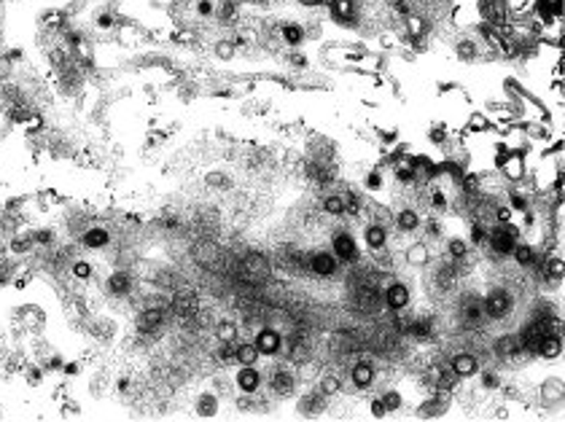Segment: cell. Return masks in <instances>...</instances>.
<instances>
[{
  "label": "cell",
  "mask_w": 565,
  "mask_h": 422,
  "mask_svg": "<svg viewBox=\"0 0 565 422\" xmlns=\"http://www.w3.org/2000/svg\"><path fill=\"white\" fill-rule=\"evenodd\" d=\"M512 204H515L517 210H525V199L519 197V194H512Z\"/></svg>",
  "instance_id": "obj_35"
},
{
  "label": "cell",
  "mask_w": 565,
  "mask_h": 422,
  "mask_svg": "<svg viewBox=\"0 0 565 422\" xmlns=\"http://www.w3.org/2000/svg\"><path fill=\"white\" fill-rule=\"evenodd\" d=\"M382 403H385V409H396V406H398V403H401V401H398V396H396V393H391V396L385 398V401H382Z\"/></svg>",
  "instance_id": "obj_34"
},
{
  "label": "cell",
  "mask_w": 565,
  "mask_h": 422,
  "mask_svg": "<svg viewBox=\"0 0 565 422\" xmlns=\"http://www.w3.org/2000/svg\"><path fill=\"white\" fill-rule=\"evenodd\" d=\"M452 372L458 374V376H468V374L476 372V361L471 355H458L455 363H452Z\"/></svg>",
  "instance_id": "obj_8"
},
{
  "label": "cell",
  "mask_w": 565,
  "mask_h": 422,
  "mask_svg": "<svg viewBox=\"0 0 565 422\" xmlns=\"http://www.w3.org/2000/svg\"><path fill=\"white\" fill-rule=\"evenodd\" d=\"M506 175H509V178H519V175H522V159H509Z\"/></svg>",
  "instance_id": "obj_26"
},
{
  "label": "cell",
  "mask_w": 565,
  "mask_h": 422,
  "mask_svg": "<svg viewBox=\"0 0 565 422\" xmlns=\"http://www.w3.org/2000/svg\"><path fill=\"white\" fill-rule=\"evenodd\" d=\"M539 11L546 19L560 17V0H539Z\"/></svg>",
  "instance_id": "obj_17"
},
{
  "label": "cell",
  "mask_w": 565,
  "mask_h": 422,
  "mask_svg": "<svg viewBox=\"0 0 565 422\" xmlns=\"http://www.w3.org/2000/svg\"><path fill=\"white\" fill-rule=\"evenodd\" d=\"M474 186H476V180H474V178H466V189H468V191H471Z\"/></svg>",
  "instance_id": "obj_44"
},
{
  "label": "cell",
  "mask_w": 565,
  "mask_h": 422,
  "mask_svg": "<svg viewBox=\"0 0 565 422\" xmlns=\"http://www.w3.org/2000/svg\"><path fill=\"white\" fill-rule=\"evenodd\" d=\"M272 387H275L277 393H288V390L294 387V379H291L288 374H277V376L272 379Z\"/></svg>",
  "instance_id": "obj_20"
},
{
  "label": "cell",
  "mask_w": 565,
  "mask_h": 422,
  "mask_svg": "<svg viewBox=\"0 0 565 422\" xmlns=\"http://www.w3.org/2000/svg\"><path fill=\"white\" fill-rule=\"evenodd\" d=\"M326 210H328V213H342V210H344V199L342 197L326 199Z\"/></svg>",
  "instance_id": "obj_25"
},
{
  "label": "cell",
  "mask_w": 565,
  "mask_h": 422,
  "mask_svg": "<svg viewBox=\"0 0 565 422\" xmlns=\"http://www.w3.org/2000/svg\"><path fill=\"white\" fill-rule=\"evenodd\" d=\"M337 387H340L337 379H326V382H323V393H337Z\"/></svg>",
  "instance_id": "obj_31"
},
{
  "label": "cell",
  "mask_w": 565,
  "mask_h": 422,
  "mask_svg": "<svg viewBox=\"0 0 565 422\" xmlns=\"http://www.w3.org/2000/svg\"><path fill=\"white\" fill-rule=\"evenodd\" d=\"M407 331H409V334H415V336H420V339H423V336H428V334H431V323H425V320H418V323L407 325Z\"/></svg>",
  "instance_id": "obj_22"
},
{
  "label": "cell",
  "mask_w": 565,
  "mask_h": 422,
  "mask_svg": "<svg viewBox=\"0 0 565 422\" xmlns=\"http://www.w3.org/2000/svg\"><path fill=\"white\" fill-rule=\"evenodd\" d=\"M371 412H374V417H382L388 409H385V403L382 401H374V406H371Z\"/></svg>",
  "instance_id": "obj_33"
},
{
  "label": "cell",
  "mask_w": 565,
  "mask_h": 422,
  "mask_svg": "<svg viewBox=\"0 0 565 422\" xmlns=\"http://www.w3.org/2000/svg\"><path fill=\"white\" fill-rule=\"evenodd\" d=\"M108 288H111L113 294H119V296H122V294H127V291H129V277H127V274H113V277H111V285H108Z\"/></svg>",
  "instance_id": "obj_18"
},
{
  "label": "cell",
  "mask_w": 565,
  "mask_h": 422,
  "mask_svg": "<svg viewBox=\"0 0 565 422\" xmlns=\"http://www.w3.org/2000/svg\"><path fill=\"white\" fill-rule=\"evenodd\" d=\"M334 253H337V258H342V261H355L358 250H355L353 237H350V234H337V237H334Z\"/></svg>",
  "instance_id": "obj_2"
},
{
  "label": "cell",
  "mask_w": 565,
  "mask_h": 422,
  "mask_svg": "<svg viewBox=\"0 0 565 422\" xmlns=\"http://www.w3.org/2000/svg\"><path fill=\"white\" fill-rule=\"evenodd\" d=\"M162 323V309H148L146 315L140 318V328L146 331V328H154V325Z\"/></svg>",
  "instance_id": "obj_21"
},
{
  "label": "cell",
  "mask_w": 565,
  "mask_h": 422,
  "mask_svg": "<svg viewBox=\"0 0 565 422\" xmlns=\"http://www.w3.org/2000/svg\"><path fill=\"white\" fill-rule=\"evenodd\" d=\"M509 309H512V301L503 291H492L488 296V312L492 318H503V315H509Z\"/></svg>",
  "instance_id": "obj_1"
},
{
  "label": "cell",
  "mask_w": 565,
  "mask_h": 422,
  "mask_svg": "<svg viewBox=\"0 0 565 422\" xmlns=\"http://www.w3.org/2000/svg\"><path fill=\"white\" fill-rule=\"evenodd\" d=\"M105 242H108V231L105 229H92V231L84 234V245H89V248H102Z\"/></svg>",
  "instance_id": "obj_12"
},
{
  "label": "cell",
  "mask_w": 565,
  "mask_h": 422,
  "mask_svg": "<svg viewBox=\"0 0 565 422\" xmlns=\"http://www.w3.org/2000/svg\"><path fill=\"white\" fill-rule=\"evenodd\" d=\"M398 226H401L404 231H412V229L418 226V213H415V210H404V213L398 215Z\"/></svg>",
  "instance_id": "obj_19"
},
{
  "label": "cell",
  "mask_w": 565,
  "mask_h": 422,
  "mask_svg": "<svg viewBox=\"0 0 565 422\" xmlns=\"http://www.w3.org/2000/svg\"><path fill=\"white\" fill-rule=\"evenodd\" d=\"M546 269H549V277H557V280L563 277V264H560V258H549V267H546Z\"/></svg>",
  "instance_id": "obj_28"
},
{
  "label": "cell",
  "mask_w": 565,
  "mask_h": 422,
  "mask_svg": "<svg viewBox=\"0 0 565 422\" xmlns=\"http://www.w3.org/2000/svg\"><path fill=\"white\" fill-rule=\"evenodd\" d=\"M474 242H482V229L479 226H474Z\"/></svg>",
  "instance_id": "obj_40"
},
{
  "label": "cell",
  "mask_w": 565,
  "mask_h": 422,
  "mask_svg": "<svg viewBox=\"0 0 565 422\" xmlns=\"http://www.w3.org/2000/svg\"><path fill=\"white\" fill-rule=\"evenodd\" d=\"M313 269L318 274H323V277H328V274L337 272V261H334V256H328V253H318V256H313Z\"/></svg>",
  "instance_id": "obj_4"
},
{
  "label": "cell",
  "mask_w": 565,
  "mask_h": 422,
  "mask_svg": "<svg viewBox=\"0 0 565 422\" xmlns=\"http://www.w3.org/2000/svg\"><path fill=\"white\" fill-rule=\"evenodd\" d=\"M89 272H92V269H89L86 264H78V267H75V274H78V277H89Z\"/></svg>",
  "instance_id": "obj_36"
},
{
  "label": "cell",
  "mask_w": 565,
  "mask_h": 422,
  "mask_svg": "<svg viewBox=\"0 0 565 422\" xmlns=\"http://www.w3.org/2000/svg\"><path fill=\"white\" fill-rule=\"evenodd\" d=\"M113 25V19L111 17H100V27H111Z\"/></svg>",
  "instance_id": "obj_41"
},
{
  "label": "cell",
  "mask_w": 565,
  "mask_h": 422,
  "mask_svg": "<svg viewBox=\"0 0 565 422\" xmlns=\"http://www.w3.org/2000/svg\"><path fill=\"white\" fill-rule=\"evenodd\" d=\"M369 189H380V178H377V173L369 178Z\"/></svg>",
  "instance_id": "obj_39"
},
{
  "label": "cell",
  "mask_w": 565,
  "mask_h": 422,
  "mask_svg": "<svg viewBox=\"0 0 565 422\" xmlns=\"http://www.w3.org/2000/svg\"><path fill=\"white\" fill-rule=\"evenodd\" d=\"M388 304H391L393 309H404V307L409 304V291H407L404 285H393V288L388 291Z\"/></svg>",
  "instance_id": "obj_7"
},
{
  "label": "cell",
  "mask_w": 565,
  "mask_h": 422,
  "mask_svg": "<svg viewBox=\"0 0 565 422\" xmlns=\"http://www.w3.org/2000/svg\"><path fill=\"white\" fill-rule=\"evenodd\" d=\"M450 253H452V256H458V258H461V256H463V253H466V245H463V242H458V240H452V242H450Z\"/></svg>",
  "instance_id": "obj_30"
},
{
  "label": "cell",
  "mask_w": 565,
  "mask_h": 422,
  "mask_svg": "<svg viewBox=\"0 0 565 422\" xmlns=\"http://www.w3.org/2000/svg\"><path fill=\"white\" fill-rule=\"evenodd\" d=\"M434 204H436V207H444V197H442V194H436V197H434Z\"/></svg>",
  "instance_id": "obj_42"
},
{
  "label": "cell",
  "mask_w": 565,
  "mask_h": 422,
  "mask_svg": "<svg viewBox=\"0 0 565 422\" xmlns=\"http://www.w3.org/2000/svg\"><path fill=\"white\" fill-rule=\"evenodd\" d=\"M371 376H374V372H371L369 363H358V366L353 369V379H355L358 387H367L369 382H371Z\"/></svg>",
  "instance_id": "obj_13"
},
{
  "label": "cell",
  "mask_w": 565,
  "mask_h": 422,
  "mask_svg": "<svg viewBox=\"0 0 565 422\" xmlns=\"http://www.w3.org/2000/svg\"><path fill=\"white\" fill-rule=\"evenodd\" d=\"M175 309L180 315H194L197 312V298L194 296H178L175 298Z\"/></svg>",
  "instance_id": "obj_15"
},
{
  "label": "cell",
  "mask_w": 565,
  "mask_h": 422,
  "mask_svg": "<svg viewBox=\"0 0 565 422\" xmlns=\"http://www.w3.org/2000/svg\"><path fill=\"white\" fill-rule=\"evenodd\" d=\"M234 358H237L243 366H253V363H256V358H259V349L253 347V345H243V347L234 349Z\"/></svg>",
  "instance_id": "obj_11"
},
{
  "label": "cell",
  "mask_w": 565,
  "mask_h": 422,
  "mask_svg": "<svg viewBox=\"0 0 565 422\" xmlns=\"http://www.w3.org/2000/svg\"><path fill=\"white\" fill-rule=\"evenodd\" d=\"M367 242L369 248H382L385 245V229L382 226H371L367 231Z\"/></svg>",
  "instance_id": "obj_16"
},
{
  "label": "cell",
  "mask_w": 565,
  "mask_h": 422,
  "mask_svg": "<svg viewBox=\"0 0 565 422\" xmlns=\"http://www.w3.org/2000/svg\"><path fill=\"white\" fill-rule=\"evenodd\" d=\"M283 35H286L288 44H299V41H302V30H299V27H286Z\"/></svg>",
  "instance_id": "obj_29"
},
{
  "label": "cell",
  "mask_w": 565,
  "mask_h": 422,
  "mask_svg": "<svg viewBox=\"0 0 565 422\" xmlns=\"http://www.w3.org/2000/svg\"><path fill=\"white\" fill-rule=\"evenodd\" d=\"M232 336H234V325H232V323H223V328H221V339H226V342H229Z\"/></svg>",
  "instance_id": "obj_32"
},
{
  "label": "cell",
  "mask_w": 565,
  "mask_h": 422,
  "mask_svg": "<svg viewBox=\"0 0 565 422\" xmlns=\"http://www.w3.org/2000/svg\"><path fill=\"white\" fill-rule=\"evenodd\" d=\"M237 385H240L246 393H253V390L259 387V374L253 372V369H243V372L237 374Z\"/></svg>",
  "instance_id": "obj_10"
},
{
  "label": "cell",
  "mask_w": 565,
  "mask_h": 422,
  "mask_svg": "<svg viewBox=\"0 0 565 422\" xmlns=\"http://www.w3.org/2000/svg\"><path fill=\"white\" fill-rule=\"evenodd\" d=\"M199 11H202V14H210V3H207V0H205V3H202V6H199Z\"/></svg>",
  "instance_id": "obj_43"
},
{
  "label": "cell",
  "mask_w": 565,
  "mask_h": 422,
  "mask_svg": "<svg viewBox=\"0 0 565 422\" xmlns=\"http://www.w3.org/2000/svg\"><path fill=\"white\" fill-rule=\"evenodd\" d=\"M509 8H515V11L525 8V0H509Z\"/></svg>",
  "instance_id": "obj_38"
},
{
  "label": "cell",
  "mask_w": 565,
  "mask_h": 422,
  "mask_svg": "<svg viewBox=\"0 0 565 422\" xmlns=\"http://www.w3.org/2000/svg\"><path fill=\"white\" fill-rule=\"evenodd\" d=\"M302 3H307V6H315V3H320V0H302Z\"/></svg>",
  "instance_id": "obj_45"
},
{
  "label": "cell",
  "mask_w": 565,
  "mask_h": 422,
  "mask_svg": "<svg viewBox=\"0 0 565 422\" xmlns=\"http://www.w3.org/2000/svg\"><path fill=\"white\" fill-rule=\"evenodd\" d=\"M539 352L541 355H546V358H557V355L563 352V345H560L557 336H544L539 345Z\"/></svg>",
  "instance_id": "obj_9"
},
{
  "label": "cell",
  "mask_w": 565,
  "mask_h": 422,
  "mask_svg": "<svg viewBox=\"0 0 565 422\" xmlns=\"http://www.w3.org/2000/svg\"><path fill=\"white\" fill-rule=\"evenodd\" d=\"M199 414H205V417L216 414V401L210 396H202V401H199Z\"/></svg>",
  "instance_id": "obj_24"
},
{
  "label": "cell",
  "mask_w": 565,
  "mask_h": 422,
  "mask_svg": "<svg viewBox=\"0 0 565 422\" xmlns=\"http://www.w3.org/2000/svg\"><path fill=\"white\" fill-rule=\"evenodd\" d=\"M492 248L498 250V253H512V250H515V231H512V229L495 231V234H492Z\"/></svg>",
  "instance_id": "obj_3"
},
{
  "label": "cell",
  "mask_w": 565,
  "mask_h": 422,
  "mask_svg": "<svg viewBox=\"0 0 565 422\" xmlns=\"http://www.w3.org/2000/svg\"><path fill=\"white\" fill-rule=\"evenodd\" d=\"M277 347H280V336H277L275 331H261V334H259V339H256V349H259V352H267V355H270V352H275Z\"/></svg>",
  "instance_id": "obj_6"
},
{
  "label": "cell",
  "mask_w": 565,
  "mask_h": 422,
  "mask_svg": "<svg viewBox=\"0 0 565 422\" xmlns=\"http://www.w3.org/2000/svg\"><path fill=\"white\" fill-rule=\"evenodd\" d=\"M334 17L342 22H353V3L350 0H334Z\"/></svg>",
  "instance_id": "obj_14"
},
{
  "label": "cell",
  "mask_w": 565,
  "mask_h": 422,
  "mask_svg": "<svg viewBox=\"0 0 565 422\" xmlns=\"http://www.w3.org/2000/svg\"><path fill=\"white\" fill-rule=\"evenodd\" d=\"M515 349H517V339H515V336H503V339L498 342V352H501V355H512Z\"/></svg>",
  "instance_id": "obj_23"
},
{
  "label": "cell",
  "mask_w": 565,
  "mask_h": 422,
  "mask_svg": "<svg viewBox=\"0 0 565 422\" xmlns=\"http://www.w3.org/2000/svg\"><path fill=\"white\" fill-rule=\"evenodd\" d=\"M482 14L492 25H501L503 22V0H482Z\"/></svg>",
  "instance_id": "obj_5"
},
{
  "label": "cell",
  "mask_w": 565,
  "mask_h": 422,
  "mask_svg": "<svg viewBox=\"0 0 565 422\" xmlns=\"http://www.w3.org/2000/svg\"><path fill=\"white\" fill-rule=\"evenodd\" d=\"M517 261H519V264H530V261H533V250L528 248V245L517 248Z\"/></svg>",
  "instance_id": "obj_27"
},
{
  "label": "cell",
  "mask_w": 565,
  "mask_h": 422,
  "mask_svg": "<svg viewBox=\"0 0 565 422\" xmlns=\"http://www.w3.org/2000/svg\"><path fill=\"white\" fill-rule=\"evenodd\" d=\"M409 256L415 258V264H423V248H415V250H409Z\"/></svg>",
  "instance_id": "obj_37"
}]
</instances>
